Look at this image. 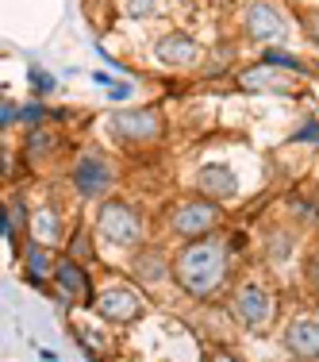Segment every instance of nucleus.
<instances>
[{"label": "nucleus", "instance_id": "nucleus-5", "mask_svg": "<svg viewBox=\"0 0 319 362\" xmlns=\"http://www.w3.org/2000/svg\"><path fill=\"white\" fill-rule=\"evenodd\" d=\"M112 135H116V143H124V146H150V143H162L166 119H162V112H154V108H131V112L112 116Z\"/></svg>", "mask_w": 319, "mask_h": 362}, {"label": "nucleus", "instance_id": "nucleus-22", "mask_svg": "<svg viewBox=\"0 0 319 362\" xmlns=\"http://www.w3.org/2000/svg\"><path fill=\"white\" fill-rule=\"evenodd\" d=\"M127 8H131V16H146L158 8V0H127Z\"/></svg>", "mask_w": 319, "mask_h": 362}, {"label": "nucleus", "instance_id": "nucleus-14", "mask_svg": "<svg viewBox=\"0 0 319 362\" xmlns=\"http://www.w3.org/2000/svg\"><path fill=\"white\" fill-rule=\"evenodd\" d=\"M277 66H258V70H246L239 81L246 85V89H270V93H289V77H277L273 74Z\"/></svg>", "mask_w": 319, "mask_h": 362}, {"label": "nucleus", "instance_id": "nucleus-25", "mask_svg": "<svg viewBox=\"0 0 319 362\" xmlns=\"http://www.w3.org/2000/svg\"><path fill=\"white\" fill-rule=\"evenodd\" d=\"M215 4H219V8H231V4H239V0H215Z\"/></svg>", "mask_w": 319, "mask_h": 362}, {"label": "nucleus", "instance_id": "nucleus-8", "mask_svg": "<svg viewBox=\"0 0 319 362\" xmlns=\"http://www.w3.org/2000/svg\"><path fill=\"white\" fill-rule=\"evenodd\" d=\"M239 31H243V39H250V42H273V39L284 35V16L270 4V0H250L243 8V16H239Z\"/></svg>", "mask_w": 319, "mask_h": 362}, {"label": "nucleus", "instance_id": "nucleus-9", "mask_svg": "<svg viewBox=\"0 0 319 362\" xmlns=\"http://www.w3.org/2000/svg\"><path fill=\"white\" fill-rule=\"evenodd\" d=\"M281 343L296 362H319V313H300L284 324Z\"/></svg>", "mask_w": 319, "mask_h": 362}, {"label": "nucleus", "instance_id": "nucleus-16", "mask_svg": "<svg viewBox=\"0 0 319 362\" xmlns=\"http://www.w3.org/2000/svg\"><path fill=\"white\" fill-rule=\"evenodd\" d=\"M304 286H308V293L319 297V247H312L304 258Z\"/></svg>", "mask_w": 319, "mask_h": 362}, {"label": "nucleus", "instance_id": "nucleus-17", "mask_svg": "<svg viewBox=\"0 0 319 362\" xmlns=\"http://www.w3.org/2000/svg\"><path fill=\"white\" fill-rule=\"evenodd\" d=\"M270 251H273V258H289V251H292V235L289 231H270Z\"/></svg>", "mask_w": 319, "mask_h": 362}, {"label": "nucleus", "instance_id": "nucleus-15", "mask_svg": "<svg viewBox=\"0 0 319 362\" xmlns=\"http://www.w3.org/2000/svg\"><path fill=\"white\" fill-rule=\"evenodd\" d=\"M23 266H28V274L35 281H47V278H54V258H50L47 247H39V243H31V247H23Z\"/></svg>", "mask_w": 319, "mask_h": 362}, {"label": "nucleus", "instance_id": "nucleus-24", "mask_svg": "<svg viewBox=\"0 0 319 362\" xmlns=\"http://www.w3.org/2000/svg\"><path fill=\"white\" fill-rule=\"evenodd\" d=\"M12 119H20V108H16L12 100H4V124H12Z\"/></svg>", "mask_w": 319, "mask_h": 362}, {"label": "nucleus", "instance_id": "nucleus-1", "mask_svg": "<svg viewBox=\"0 0 319 362\" xmlns=\"http://www.w3.org/2000/svg\"><path fill=\"white\" fill-rule=\"evenodd\" d=\"M227 278H231V243L219 231H212L204 239H188L174 255V281L193 300L215 297L227 286Z\"/></svg>", "mask_w": 319, "mask_h": 362}, {"label": "nucleus", "instance_id": "nucleus-23", "mask_svg": "<svg viewBox=\"0 0 319 362\" xmlns=\"http://www.w3.org/2000/svg\"><path fill=\"white\" fill-rule=\"evenodd\" d=\"M31 81H35V89H39V93H47V89H54V85H50V77H47V74H39V70H35V74H31Z\"/></svg>", "mask_w": 319, "mask_h": 362}, {"label": "nucleus", "instance_id": "nucleus-20", "mask_svg": "<svg viewBox=\"0 0 319 362\" xmlns=\"http://www.w3.org/2000/svg\"><path fill=\"white\" fill-rule=\"evenodd\" d=\"M304 31H308V39L319 42V8H312V12L304 16Z\"/></svg>", "mask_w": 319, "mask_h": 362}, {"label": "nucleus", "instance_id": "nucleus-18", "mask_svg": "<svg viewBox=\"0 0 319 362\" xmlns=\"http://www.w3.org/2000/svg\"><path fill=\"white\" fill-rule=\"evenodd\" d=\"M262 62H265V66H289V70H300V62L289 54V50H265Z\"/></svg>", "mask_w": 319, "mask_h": 362}, {"label": "nucleus", "instance_id": "nucleus-3", "mask_svg": "<svg viewBox=\"0 0 319 362\" xmlns=\"http://www.w3.org/2000/svg\"><path fill=\"white\" fill-rule=\"evenodd\" d=\"M223 209L219 201H208V197H185V201H177L174 209H169V231H174L177 239H204L215 231V223H219Z\"/></svg>", "mask_w": 319, "mask_h": 362}, {"label": "nucleus", "instance_id": "nucleus-21", "mask_svg": "<svg viewBox=\"0 0 319 362\" xmlns=\"http://www.w3.org/2000/svg\"><path fill=\"white\" fill-rule=\"evenodd\" d=\"M204 362H243L235 355V351H227V347H215V351H208V358Z\"/></svg>", "mask_w": 319, "mask_h": 362}, {"label": "nucleus", "instance_id": "nucleus-4", "mask_svg": "<svg viewBox=\"0 0 319 362\" xmlns=\"http://www.w3.org/2000/svg\"><path fill=\"white\" fill-rule=\"evenodd\" d=\"M231 316L246 327V332H262L273 320V293L262 281L246 278L231 289Z\"/></svg>", "mask_w": 319, "mask_h": 362}, {"label": "nucleus", "instance_id": "nucleus-11", "mask_svg": "<svg viewBox=\"0 0 319 362\" xmlns=\"http://www.w3.org/2000/svg\"><path fill=\"white\" fill-rule=\"evenodd\" d=\"M131 278L139 286H162V281L174 278V262L166 258L162 247H135L131 255Z\"/></svg>", "mask_w": 319, "mask_h": 362}, {"label": "nucleus", "instance_id": "nucleus-13", "mask_svg": "<svg viewBox=\"0 0 319 362\" xmlns=\"http://www.w3.org/2000/svg\"><path fill=\"white\" fill-rule=\"evenodd\" d=\"M196 193L208 197V201H231L239 193V181H235V170L231 166H204L196 174Z\"/></svg>", "mask_w": 319, "mask_h": 362}, {"label": "nucleus", "instance_id": "nucleus-19", "mask_svg": "<svg viewBox=\"0 0 319 362\" xmlns=\"http://www.w3.org/2000/svg\"><path fill=\"white\" fill-rule=\"evenodd\" d=\"M50 143H54V135L35 132V135L28 139V154H31V158H39V154H47V151H50Z\"/></svg>", "mask_w": 319, "mask_h": 362}, {"label": "nucleus", "instance_id": "nucleus-2", "mask_svg": "<svg viewBox=\"0 0 319 362\" xmlns=\"http://www.w3.org/2000/svg\"><path fill=\"white\" fill-rule=\"evenodd\" d=\"M143 212L127 201H100L97 209V235L112 247H139L143 243Z\"/></svg>", "mask_w": 319, "mask_h": 362}, {"label": "nucleus", "instance_id": "nucleus-7", "mask_svg": "<svg viewBox=\"0 0 319 362\" xmlns=\"http://www.w3.org/2000/svg\"><path fill=\"white\" fill-rule=\"evenodd\" d=\"M70 181L73 189L81 197H89V201H100V197L108 193L112 185H116V170H112L108 158H100V154H81V158L70 166Z\"/></svg>", "mask_w": 319, "mask_h": 362}, {"label": "nucleus", "instance_id": "nucleus-6", "mask_svg": "<svg viewBox=\"0 0 319 362\" xmlns=\"http://www.w3.org/2000/svg\"><path fill=\"white\" fill-rule=\"evenodd\" d=\"M92 308L112 324H131L146 313V297H143V289L131 286V281H112V286H104L97 293Z\"/></svg>", "mask_w": 319, "mask_h": 362}, {"label": "nucleus", "instance_id": "nucleus-12", "mask_svg": "<svg viewBox=\"0 0 319 362\" xmlns=\"http://www.w3.org/2000/svg\"><path fill=\"white\" fill-rule=\"evenodd\" d=\"M50 281L62 289V297L77 300V305H89V300H97V293H92V286H89V274H85L81 262H73V258H58L54 278H50Z\"/></svg>", "mask_w": 319, "mask_h": 362}, {"label": "nucleus", "instance_id": "nucleus-10", "mask_svg": "<svg viewBox=\"0 0 319 362\" xmlns=\"http://www.w3.org/2000/svg\"><path fill=\"white\" fill-rule=\"evenodd\" d=\"M154 54H158L162 66H174V70H188V66L200 62V42L193 35H185V31H166V35L158 39V47H154Z\"/></svg>", "mask_w": 319, "mask_h": 362}]
</instances>
